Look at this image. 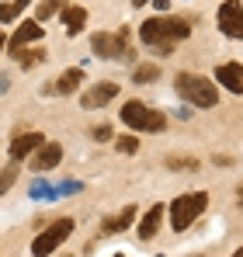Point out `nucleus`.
I'll use <instances>...</instances> for the list:
<instances>
[{"label": "nucleus", "mask_w": 243, "mask_h": 257, "mask_svg": "<svg viewBox=\"0 0 243 257\" xmlns=\"http://www.w3.org/2000/svg\"><path fill=\"white\" fill-rule=\"evenodd\" d=\"M205 205H208V195H205V191L177 195V198H174V205H170V226H174V233H184V229H188V226L205 212Z\"/></svg>", "instance_id": "f257e3e1"}, {"label": "nucleus", "mask_w": 243, "mask_h": 257, "mask_svg": "<svg viewBox=\"0 0 243 257\" xmlns=\"http://www.w3.org/2000/svg\"><path fill=\"white\" fill-rule=\"evenodd\" d=\"M177 94L181 97H188L191 104H198V108H212L215 101H219V90L215 84H208L205 77H195V73H177Z\"/></svg>", "instance_id": "f03ea898"}, {"label": "nucleus", "mask_w": 243, "mask_h": 257, "mask_svg": "<svg viewBox=\"0 0 243 257\" xmlns=\"http://www.w3.org/2000/svg\"><path fill=\"white\" fill-rule=\"evenodd\" d=\"M122 122L132 125V128H143V132H160V128L167 125L163 111L146 108L143 101H125V104H122Z\"/></svg>", "instance_id": "7ed1b4c3"}, {"label": "nucleus", "mask_w": 243, "mask_h": 257, "mask_svg": "<svg viewBox=\"0 0 243 257\" xmlns=\"http://www.w3.org/2000/svg\"><path fill=\"white\" fill-rule=\"evenodd\" d=\"M70 233H73V219H56L52 226H45L39 236H35L32 254H35V257H49L52 250H59V243H63Z\"/></svg>", "instance_id": "20e7f679"}, {"label": "nucleus", "mask_w": 243, "mask_h": 257, "mask_svg": "<svg viewBox=\"0 0 243 257\" xmlns=\"http://www.w3.org/2000/svg\"><path fill=\"white\" fill-rule=\"evenodd\" d=\"M125 42H129V35H125V28L122 32H101V35H94V52L97 56H104V59H125Z\"/></svg>", "instance_id": "39448f33"}, {"label": "nucleus", "mask_w": 243, "mask_h": 257, "mask_svg": "<svg viewBox=\"0 0 243 257\" xmlns=\"http://www.w3.org/2000/svg\"><path fill=\"white\" fill-rule=\"evenodd\" d=\"M139 39L146 45H157L160 52H170V49H174V39H170V32H167V18H150V21L139 28Z\"/></svg>", "instance_id": "423d86ee"}, {"label": "nucleus", "mask_w": 243, "mask_h": 257, "mask_svg": "<svg viewBox=\"0 0 243 257\" xmlns=\"http://www.w3.org/2000/svg\"><path fill=\"white\" fill-rule=\"evenodd\" d=\"M219 28L229 35V39H243V7L240 0H226L219 7Z\"/></svg>", "instance_id": "0eeeda50"}, {"label": "nucleus", "mask_w": 243, "mask_h": 257, "mask_svg": "<svg viewBox=\"0 0 243 257\" xmlns=\"http://www.w3.org/2000/svg\"><path fill=\"white\" fill-rule=\"evenodd\" d=\"M59 157H63V146H59V143H42L39 150L32 153V171L35 174L52 171V167L59 164Z\"/></svg>", "instance_id": "6e6552de"}, {"label": "nucleus", "mask_w": 243, "mask_h": 257, "mask_svg": "<svg viewBox=\"0 0 243 257\" xmlns=\"http://www.w3.org/2000/svg\"><path fill=\"white\" fill-rule=\"evenodd\" d=\"M42 143H45L42 132H25V136H18V139L11 143V160H25V157H32Z\"/></svg>", "instance_id": "1a4fd4ad"}, {"label": "nucleus", "mask_w": 243, "mask_h": 257, "mask_svg": "<svg viewBox=\"0 0 243 257\" xmlns=\"http://www.w3.org/2000/svg\"><path fill=\"white\" fill-rule=\"evenodd\" d=\"M215 80L226 87V90H233V94H243V66L240 63H222L215 70Z\"/></svg>", "instance_id": "9d476101"}, {"label": "nucleus", "mask_w": 243, "mask_h": 257, "mask_svg": "<svg viewBox=\"0 0 243 257\" xmlns=\"http://www.w3.org/2000/svg\"><path fill=\"white\" fill-rule=\"evenodd\" d=\"M115 94H118V84H94L80 101H83V108H104Z\"/></svg>", "instance_id": "9b49d317"}, {"label": "nucleus", "mask_w": 243, "mask_h": 257, "mask_svg": "<svg viewBox=\"0 0 243 257\" xmlns=\"http://www.w3.org/2000/svg\"><path fill=\"white\" fill-rule=\"evenodd\" d=\"M39 39H42V28H39V21H25V25H18V32L11 35V52L25 49L28 42H39Z\"/></svg>", "instance_id": "f8f14e48"}, {"label": "nucleus", "mask_w": 243, "mask_h": 257, "mask_svg": "<svg viewBox=\"0 0 243 257\" xmlns=\"http://www.w3.org/2000/svg\"><path fill=\"white\" fill-rule=\"evenodd\" d=\"M160 219H163V205H150V212L143 215V222H139V236L143 240H153L157 229H160Z\"/></svg>", "instance_id": "ddd939ff"}, {"label": "nucleus", "mask_w": 243, "mask_h": 257, "mask_svg": "<svg viewBox=\"0 0 243 257\" xmlns=\"http://www.w3.org/2000/svg\"><path fill=\"white\" fill-rule=\"evenodd\" d=\"M63 25H66V35H80V28L87 25V11L83 7H63Z\"/></svg>", "instance_id": "4468645a"}, {"label": "nucleus", "mask_w": 243, "mask_h": 257, "mask_svg": "<svg viewBox=\"0 0 243 257\" xmlns=\"http://www.w3.org/2000/svg\"><path fill=\"white\" fill-rule=\"evenodd\" d=\"M132 219H136V209H132V205H125L118 215H111V219L104 222V233H122V229H129V226H132Z\"/></svg>", "instance_id": "2eb2a0df"}, {"label": "nucleus", "mask_w": 243, "mask_h": 257, "mask_svg": "<svg viewBox=\"0 0 243 257\" xmlns=\"http://www.w3.org/2000/svg\"><path fill=\"white\" fill-rule=\"evenodd\" d=\"M80 80H83L80 70H66V73L56 80V90H59V94H73V90L80 87Z\"/></svg>", "instance_id": "dca6fc26"}, {"label": "nucleus", "mask_w": 243, "mask_h": 257, "mask_svg": "<svg viewBox=\"0 0 243 257\" xmlns=\"http://www.w3.org/2000/svg\"><path fill=\"white\" fill-rule=\"evenodd\" d=\"M167 32H170L174 42H184V39L191 35V25H188L184 18H167Z\"/></svg>", "instance_id": "f3484780"}, {"label": "nucleus", "mask_w": 243, "mask_h": 257, "mask_svg": "<svg viewBox=\"0 0 243 257\" xmlns=\"http://www.w3.org/2000/svg\"><path fill=\"white\" fill-rule=\"evenodd\" d=\"M157 77H160V66H157V63H143V66H136V73H132L136 84H153Z\"/></svg>", "instance_id": "a211bd4d"}, {"label": "nucleus", "mask_w": 243, "mask_h": 257, "mask_svg": "<svg viewBox=\"0 0 243 257\" xmlns=\"http://www.w3.org/2000/svg\"><path fill=\"white\" fill-rule=\"evenodd\" d=\"M28 4H32V0H11V4H4V7H0V21H7V25H11V21H14Z\"/></svg>", "instance_id": "6ab92c4d"}, {"label": "nucleus", "mask_w": 243, "mask_h": 257, "mask_svg": "<svg viewBox=\"0 0 243 257\" xmlns=\"http://www.w3.org/2000/svg\"><path fill=\"white\" fill-rule=\"evenodd\" d=\"M66 7V0H42L39 4V21H49L56 11H63Z\"/></svg>", "instance_id": "aec40b11"}, {"label": "nucleus", "mask_w": 243, "mask_h": 257, "mask_svg": "<svg viewBox=\"0 0 243 257\" xmlns=\"http://www.w3.org/2000/svg\"><path fill=\"white\" fill-rule=\"evenodd\" d=\"M167 167L170 171H198V160H191V157H167Z\"/></svg>", "instance_id": "412c9836"}, {"label": "nucleus", "mask_w": 243, "mask_h": 257, "mask_svg": "<svg viewBox=\"0 0 243 257\" xmlns=\"http://www.w3.org/2000/svg\"><path fill=\"white\" fill-rule=\"evenodd\" d=\"M14 56H18V63H21V66H32L35 59H45V49H18Z\"/></svg>", "instance_id": "4be33fe9"}, {"label": "nucleus", "mask_w": 243, "mask_h": 257, "mask_svg": "<svg viewBox=\"0 0 243 257\" xmlns=\"http://www.w3.org/2000/svg\"><path fill=\"white\" fill-rule=\"evenodd\" d=\"M14 181H18V167L11 164V167H4V171H0V195H4V191H11V188H14Z\"/></svg>", "instance_id": "5701e85b"}, {"label": "nucleus", "mask_w": 243, "mask_h": 257, "mask_svg": "<svg viewBox=\"0 0 243 257\" xmlns=\"http://www.w3.org/2000/svg\"><path fill=\"white\" fill-rule=\"evenodd\" d=\"M136 150H139V139H132V136L118 139V153H136Z\"/></svg>", "instance_id": "b1692460"}, {"label": "nucleus", "mask_w": 243, "mask_h": 257, "mask_svg": "<svg viewBox=\"0 0 243 257\" xmlns=\"http://www.w3.org/2000/svg\"><path fill=\"white\" fill-rule=\"evenodd\" d=\"M94 139H97V143L111 139V125H97V128H94Z\"/></svg>", "instance_id": "393cba45"}, {"label": "nucleus", "mask_w": 243, "mask_h": 257, "mask_svg": "<svg viewBox=\"0 0 243 257\" xmlns=\"http://www.w3.org/2000/svg\"><path fill=\"white\" fill-rule=\"evenodd\" d=\"M153 4H157V11H167L170 7V0H153Z\"/></svg>", "instance_id": "a878e982"}, {"label": "nucleus", "mask_w": 243, "mask_h": 257, "mask_svg": "<svg viewBox=\"0 0 243 257\" xmlns=\"http://www.w3.org/2000/svg\"><path fill=\"white\" fill-rule=\"evenodd\" d=\"M4 90H7V77H0V94H4Z\"/></svg>", "instance_id": "bb28decb"}, {"label": "nucleus", "mask_w": 243, "mask_h": 257, "mask_svg": "<svg viewBox=\"0 0 243 257\" xmlns=\"http://www.w3.org/2000/svg\"><path fill=\"white\" fill-rule=\"evenodd\" d=\"M132 4H136V7H143V4H150V0H132Z\"/></svg>", "instance_id": "cd10ccee"}, {"label": "nucleus", "mask_w": 243, "mask_h": 257, "mask_svg": "<svg viewBox=\"0 0 243 257\" xmlns=\"http://www.w3.org/2000/svg\"><path fill=\"white\" fill-rule=\"evenodd\" d=\"M4 45H7V39H4V35H0V49H4Z\"/></svg>", "instance_id": "c85d7f7f"}, {"label": "nucleus", "mask_w": 243, "mask_h": 257, "mask_svg": "<svg viewBox=\"0 0 243 257\" xmlns=\"http://www.w3.org/2000/svg\"><path fill=\"white\" fill-rule=\"evenodd\" d=\"M240 205H243V188H240Z\"/></svg>", "instance_id": "c756f323"}, {"label": "nucleus", "mask_w": 243, "mask_h": 257, "mask_svg": "<svg viewBox=\"0 0 243 257\" xmlns=\"http://www.w3.org/2000/svg\"><path fill=\"white\" fill-rule=\"evenodd\" d=\"M233 257H243V254H233Z\"/></svg>", "instance_id": "7c9ffc66"}, {"label": "nucleus", "mask_w": 243, "mask_h": 257, "mask_svg": "<svg viewBox=\"0 0 243 257\" xmlns=\"http://www.w3.org/2000/svg\"><path fill=\"white\" fill-rule=\"evenodd\" d=\"M115 257H122V254H115Z\"/></svg>", "instance_id": "2f4dec72"}, {"label": "nucleus", "mask_w": 243, "mask_h": 257, "mask_svg": "<svg viewBox=\"0 0 243 257\" xmlns=\"http://www.w3.org/2000/svg\"><path fill=\"white\" fill-rule=\"evenodd\" d=\"M240 254H243V250H240Z\"/></svg>", "instance_id": "473e14b6"}]
</instances>
